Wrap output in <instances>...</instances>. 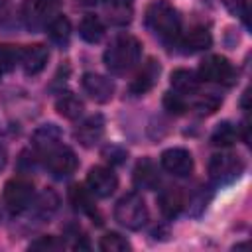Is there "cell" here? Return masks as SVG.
I'll list each match as a JSON object with an SVG mask.
<instances>
[{"label": "cell", "mask_w": 252, "mask_h": 252, "mask_svg": "<svg viewBox=\"0 0 252 252\" xmlns=\"http://www.w3.org/2000/svg\"><path fill=\"white\" fill-rule=\"evenodd\" d=\"M65 246V242L57 236H39L37 240H33L30 244V250H41V252H55L61 250Z\"/></svg>", "instance_id": "obj_29"}, {"label": "cell", "mask_w": 252, "mask_h": 252, "mask_svg": "<svg viewBox=\"0 0 252 252\" xmlns=\"http://www.w3.org/2000/svg\"><path fill=\"white\" fill-rule=\"evenodd\" d=\"M47 35L55 43H67L71 37V22L67 16H55L47 24Z\"/></svg>", "instance_id": "obj_22"}, {"label": "cell", "mask_w": 252, "mask_h": 252, "mask_svg": "<svg viewBox=\"0 0 252 252\" xmlns=\"http://www.w3.org/2000/svg\"><path fill=\"white\" fill-rule=\"evenodd\" d=\"M33 183L26 177H14L4 185V203L10 213H22L32 205Z\"/></svg>", "instance_id": "obj_6"}, {"label": "cell", "mask_w": 252, "mask_h": 252, "mask_svg": "<svg viewBox=\"0 0 252 252\" xmlns=\"http://www.w3.org/2000/svg\"><path fill=\"white\" fill-rule=\"evenodd\" d=\"M87 187H89V191L93 195H96L100 199H106V197H110L116 191L118 177H116V173L110 167L94 165L87 173Z\"/></svg>", "instance_id": "obj_8"}, {"label": "cell", "mask_w": 252, "mask_h": 252, "mask_svg": "<svg viewBox=\"0 0 252 252\" xmlns=\"http://www.w3.org/2000/svg\"><path fill=\"white\" fill-rule=\"evenodd\" d=\"M159 73H161L159 63H158L156 59H148V61L142 65V69L136 73V77L132 79L130 91H132L134 94H146V93L152 91L154 85L158 83Z\"/></svg>", "instance_id": "obj_13"}, {"label": "cell", "mask_w": 252, "mask_h": 252, "mask_svg": "<svg viewBox=\"0 0 252 252\" xmlns=\"http://www.w3.org/2000/svg\"><path fill=\"white\" fill-rule=\"evenodd\" d=\"M0 73H2V71H0Z\"/></svg>", "instance_id": "obj_36"}, {"label": "cell", "mask_w": 252, "mask_h": 252, "mask_svg": "<svg viewBox=\"0 0 252 252\" xmlns=\"http://www.w3.org/2000/svg\"><path fill=\"white\" fill-rule=\"evenodd\" d=\"M222 2H224L226 10L230 14L246 20V16H248V0H222Z\"/></svg>", "instance_id": "obj_31"}, {"label": "cell", "mask_w": 252, "mask_h": 252, "mask_svg": "<svg viewBox=\"0 0 252 252\" xmlns=\"http://www.w3.org/2000/svg\"><path fill=\"white\" fill-rule=\"evenodd\" d=\"M20 55L22 49L10 43L0 45V71H10L16 67V63H20Z\"/></svg>", "instance_id": "obj_27"}, {"label": "cell", "mask_w": 252, "mask_h": 252, "mask_svg": "<svg viewBox=\"0 0 252 252\" xmlns=\"http://www.w3.org/2000/svg\"><path fill=\"white\" fill-rule=\"evenodd\" d=\"M102 156H104L108 161H112V163H122V161L126 159V152H124L122 148H116V146H108V148L102 152Z\"/></svg>", "instance_id": "obj_32"}, {"label": "cell", "mask_w": 252, "mask_h": 252, "mask_svg": "<svg viewBox=\"0 0 252 252\" xmlns=\"http://www.w3.org/2000/svg\"><path fill=\"white\" fill-rule=\"evenodd\" d=\"M199 79L209 83H220V85H232L236 79V71L232 63L222 55H209L199 65Z\"/></svg>", "instance_id": "obj_5"}, {"label": "cell", "mask_w": 252, "mask_h": 252, "mask_svg": "<svg viewBox=\"0 0 252 252\" xmlns=\"http://www.w3.org/2000/svg\"><path fill=\"white\" fill-rule=\"evenodd\" d=\"M104 136V118L100 114L89 116L85 122L79 124L75 130V138L83 148H93L96 146Z\"/></svg>", "instance_id": "obj_12"}, {"label": "cell", "mask_w": 252, "mask_h": 252, "mask_svg": "<svg viewBox=\"0 0 252 252\" xmlns=\"http://www.w3.org/2000/svg\"><path fill=\"white\" fill-rule=\"evenodd\" d=\"M242 169H244L242 159L230 152L215 154L209 159V175L219 183H226V181L236 179L242 173Z\"/></svg>", "instance_id": "obj_7"}, {"label": "cell", "mask_w": 252, "mask_h": 252, "mask_svg": "<svg viewBox=\"0 0 252 252\" xmlns=\"http://www.w3.org/2000/svg\"><path fill=\"white\" fill-rule=\"evenodd\" d=\"M142 57V43L138 37L130 33L116 35L104 51V65L112 73L130 71Z\"/></svg>", "instance_id": "obj_2"}, {"label": "cell", "mask_w": 252, "mask_h": 252, "mask_svg": "<svg viewBox=\"0 0 252 252\" xmlns=\"http://www.w3.org/2000/svg\"><path fill=\"white\" fill-rule=\"evenodd\" d=\"M146 26L163 41L181 37V18L167 0H152L146 8Z\"/></svg>", "instance_id": "obj_1"}, {"label": "cell", "mask_w": 252, "mask_h": 252, "mask_svg": "<svg viewBox=\"0 0 252 252\" xmlns=\"http://www.w3.org/2000/svg\"><path fill=\"white\" fill-rule=\"evenodd\" d=\"M81 85H83V91L98 104L108 102L114 94V83L108 77L98 73H85L81 79Z\"/></svg>", "instance_id": "obj_10"}, {"label": "cell", "mask_w": 252, "mask_h": 252, "mask_svg": "<svg viewBox=\"0 0 252 252\" xmlns=\"http://www.w3.org/2000/svg\"><path fill=\"white\" fill-rule=\"evenodd\" d=\"M49 59V51L45 45L41 43H33V45H26L22 47V55H20V63L26 71V75H39Z\"/></svg>", "instance_id": "obj_11"}, {"label": "cell", "mask_w": 252, "mask_h": 252, "mask_svg": "<svg viewBox=\"0 0 252 252\" xmlns=\"http://www.w3.org/2000/svg\"><path fill=\"white\" fill-rule=\"evenodd\" d=\"M55 110H57L63 118L75 120V118H79V116L83 114L85 104H83V100H81L79 96H75L73 93H65V94H61V96L55 100Z\"/></svg>", "instance_id": "obj_20"}, {"label": "cell", "mask_w": 252, "mask_h": 252, "mask_svg": "<svg viewBox=\"0 0 252 252\" xmlns=\"http://www.w3.org/2000/svg\"><path fill=\"white\" fill-rule=\"evenodd\" d=\"M150 211L148 205L144 201V197L136 191L126 193L124 197L118 199L116 207H114V219L118 224H122L128 230H140L146 222H148Z\"/></svg>", "instance_id": "obj_3"}, {"label": "cell", "mask_w": 252, "mask_h": 252, "mask_svg": "<svg viewBox=\"0 0 252 252\" xmlns=\"http://www.w3.org/2000/svg\"><path fill=\"white\" fill-rule=\"evenodd\" d=\"M45 213H49V211H53L55 207H57V195L53 193V191H43V195L39 197V203H37Z\"/></svg>", "instance_id": "obj_33"}, {"label": "cell", "mask_w": 252, "mask_h": 252, "mask_svg": "<svg viewBox=\"0 0 252 252\" xmlns=\"http://www.w3.org/2000/svg\"><path fill=\"white\" fill-rule=\"evenodd\" d=\"M134 183L140 187V189H156L158 183H159V171H158V165L144 158L136 163L134 167Z\"/></svg>", "instance_id": "obj_15"}, {"label": "cell", "mask_w": 252, "mask_h": 252, "mask_svg": "<svg viewBox=\"0 0 252 252\" xmlns=\"http://www.w3.org/2000/svg\"><path fill=\"white\" fill-rule=\"evenodd\" d=\"M236 138H238V130L230 122H220L211 134V144L219 148H228L236 142Z\"/></svg>", "instance_id": "obj_25"}, {"label": "cell", "mask_w": 252, "mask_h": 252, "mask_svg": "<svg viewBox=\"0 0 252 252\" xmlns=\"http://www.w3.org/2000/svg\"><path fill=\"white\" fill-rule=\"evenodd\" d=\"M108 20L116 26H124L132 20V0H110Z\"/></svg>", "instance_id": "obj_24"}, {"label": "cell", "mask_w": 252, "mask_h": 252, "mask_svg": "<svg viewBox=\"0 0 252 252\" xmlns=\"http://www.w3.org/2000/svg\"><path fill=\"white\" fill-rule=\"evenodd\" d=\"M79 4H85V6H89V4H94V2H98V0H77Z\"/></svg>", "instance_id": "obj_35"}, {"label": "cell", "mask_w": 252, "mask_h": 252, "mask_svg": "<svg viewBox=\"0 0 252 252\" xmlns=\"http://www.w3.org/2000/svg\"><path fill=\"white\" fill-rule=\"evenodd\" d=\"M220 102H222V100H220L217 94H203V96H199V98L193 102V108H195L201 116H209V114H213V112L219 110Z\"/></svg>", "instance_id": "obj_28"}, {"label": "cell", "mask_w": 252, "mask_h": 252, "mask_svg": "<svg viewBox=\"0 0 252 252\" xmlns=\"http://www.w3.org/2000/svg\"><path fill=\"white\" fill-rule=\"evenodd\" d=\"M98 248L102 252H126V250H130V242L124 236H120L118 232H106L104 236H100Z\"/></svg>", "instance_id": "obj_26"}, {"label": "cell", "mask_w": 252, "mask_h": 252, "mask_svg": "<svg viewBox=\"0 0 252 252\" xmlns=\"http://www.w3.org/2000/svg\"><path fill=\"white\" fill-rule=\"evenodd\" d=\"M59 6V0H28L22 8L24 18L30 24L43 22L47 16H51Z\"/></svg>", "instance_id": "obj_16"}, {"label": "cell", "mask_w": 252, "mask_h": 252, "mask_svg": "<svg viewBox=\"0 0 252 252\" xmlns=\"http://www.w3.org/2000/svg\"><path fill=\"white\" fill-rule=\"evenodd\" d=\"M6 163H8V152H6V148L0 144V171L6 167Z\"/></svg>", "instance_id": "obj_34"}, {"label": "cell", "mask_w": 252, "mask_h": 252, "mask_svg": "<svg viewBox=\"0 0 252 252\" xmlns=\"http://www.w3.org/2000/svg\"><path fill=\"white\" fill-rule=\"evenodd\" d=\"M161 167L175 175V177H187L193 173V156L185 148H169L159 158Z\"/></svg>", "instance_id": "obj_9"}, {"label": "cell", "mask_w": 252, "mask_h": 252, "mask_svg": "<svg viewBox=\"0 0 252 252\" xmlns=\"http://www.w3.org/2000/svg\"><path fill=\"white\" fill-rule=\"evenodd\" d=\"M181 43L187 51H203L207 47H211L213 43V37H211V32L205 28V26H195L191 28L183 37H181Z\"/></svg>", "instance_id": "obj_18"}, {"label": "cell", "mask_w": 252, "mask_h": 252, "mask_svg": "<svg viewBox=\"0 0 252 252\" xmlns=\"http://www.w3.org/2000/svg\"><path fill=\"white\" fill-rule=\"evenodd\" d=\"M43 163L55 177H67L77 169L79 159L69 146L55 144V146L43 150Z\"/></svg>", "instance_id": "obj_4"}, {"label": "cell", "mask_w": 252, "mask_h": 252, "mask_svg": "<svg viewBox=\"0 0 252 252\" xmlns=\"http://www.w3.org/2000/svg\"><path fill=\"white\" fill-rule=\"evenodd\" d=\"M79 35L89 43H98L104 35V26L94 14H85L79 22Z\"/></svg>", "instance_id": "obj_19"}, {"label": "cell", "mask_w": 252, "mask_h": 252, "mask_svg": "<svg viewBox=\"0 0 252 252\" xmlns=\"http://www.w3.org/2000/svg\"><path fill=\"white\" fill-rule=\"evenodd\" d=\"M158 207H159V211L165 217H169V219L177 217L181 213V209L185 207V195H183V191L179 187H167V189H163L158 195Z\"/></svg>", "instance_id": "obj_14"}, {"label": "cell", "mask_w": 252, "mask_h": 252, "mask_svg": "<svg viewBox=\"0 0 252 252\" xmlns=\"http://www.w3.org/2000/svg\"><path fill=\"white\" fill-rule=\"evenodd\" d=\"M169 83H171V87H173L175 93H179V94H193L199 89L201 79H199V75L195 71L179 67V69L171 71Z\"/></svg>", "instance_id": "obj_17"}, {"label": "cell", "mask_w": 252, "mask_h": 252, "mask_svg": "<svg viewBox=\"0 0 252 252\" xmlns=\"http://www.w3.org/2000/svg\"><path fill=\"white\" fill-rule=\"evenodd\" d=\"M163 108H165L167 112H171V114H183V112L187 110V104H185V100L181 98L179 93H177V94L165 93V96H163Z\"/></svg>", "instance_id": "obj_30"}, {"label": "cell", "mask_w": 252, "mask_h": 252, "mask_svg": "<svg viewBox=\"0 0 252 252\" xmlns=\"http://www.w3.org/2000/svg\"><path fill=\"white\" fill-rule=\"evenodd\" d=\"M59 138H61V130L55 124H43L33 132V144L39 150H47V148L59 144Z\"/></svg>", "instance_id": "obj_23"}, {"label": "cell", "mask_w": 252, "mask_h": 252, "mask_svg": "<svg viewBox=\"0 0 252 252\" xmlns=\"http://www.w3.org/2000/svg\"><path fill=\"white\" fill-rule=\"evenodd\" d=\"M69 201L75 211L94 217V205H93V193L85 189L83 185H71L69 187Z\"/></svg>", "instance_id": "obj_21"}]
</instances>
